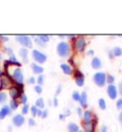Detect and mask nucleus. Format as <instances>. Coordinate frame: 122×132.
I'll return each mask as SVG.
<instances>
[{
    "mask_svg": "<svg viewBox=\"0 0 122 132\" xmlns=\"http://www.w3.org/2000/svg\"><path fill=\"white\" fill-rule=\"evenodd\" d=\"M56 52L58 54V56H61V57H66L70 55V52H71V49H70V45L69 43L66 42V41H61L57 44V47H56Z\"/></svg>",
    "mask_w": 122,
    "mask_h": 132,
    "instance_id": "obj_1",
    "label": "nucleus"
},
{
    "mask_svg": "<svg viewBox=\"0 0 122 132\" xmlns=\"http://www.w3.org/2000/svg\"><path fill=\"white\" fill-rule=\"evenodd\" d=\"M92 79H93V82L97 86L103 87L105 85L106 80H107V76L104 72H96L92 77Z\"/></svg>",
    "mask_w": 122,
    "mask_h": 132,
    "instance_id": "obj_2",
    "label": "nucleus"
},
{
    "mask_svg": "<svg viewBox=\"0 0 122 132\" xmlns=\"http://www.w3.org/2000/svg\"><path fill=\"white\" fill-rule=\"evenodd\" d=\"M15 39L16 41L23 45L24 47H27V48H33V42H32V39L29 36H26V35H19V36H15Z\"/></svg>",
    "mask_w": 122,
    "mask_h": 132,
    "instance_id": "obj_3",
    "label": "nucleus"
},
{
    "mask_svg": "<svg viewBox=\"0 0 122 132\" xmlns=\"http://www.w3.org/2000/svg\"><path fill=\"white\" fill-rule=\"evenodd\" d=\"M32 55H33V60H35L36 62L40 63V64L46 62L47 56L44 53H42V52H40V51H38V50H33Z\"/></svg>",
    "mask_w": 122,
    "mask_h": 132,
    "instance_id": "obj_4",
    "label": "nucleus"
},
{
    "mask_svg": "<svg viewBox=\"0 0 122 132\" xmlns=\"http://www.w3.org/2000/svg\"><path fill=\"white\" fill-rule=\"evenodd\" d=\"M13 79H14V81L16 82V84H21L24 81V76L23 73L21 71L20 68H15L13 70Z\"/></svg>",
    "mask_w": 122,
    "mask_h": 132,
    "instance_id": "obj_5",
    "label": "nucleus"
},
{
    "mask_svg": "<svg viewBox=\"0 0 122 132\" xmlns=\"http://www.w3.org/2000/svg\"><path fill=\"white\" fill-rule=\"evenodd\" d=\"M86 45H87V42H86V38L84 36L77 37V39L76 40V43H74V47L78 52H83L86 48Z\"/></svg>",
    "mask_w": 122,
    "mask_h": 132,
    "instance_id": "obj_6",
    "label": "nucleus"
},
{
    "mask_svg": "<svg viewBox=\"0 0 122 132\" xmlns=\"http://www.w3.org/2000/svg\"><path fill=\"white\" fill-rule=\"evenodd\" d=\"M107 93H108V96L110 97V99L112 100H116L117 98V94H118V91L116 89V85L114 84H109L107 86Z\"/></svg>",
    "mask_w": 122,
    "mask_h": 132,
    "instance_id": "obj_7",
    "label": "nucleus"
},
{
    "mask_svg": "<svg viewBox=\"0 0 122 132\" xmlns=\"http://www.w3.org/2000/svg\"><path fill=\"white\" fill-rule=\"evenodd\" d=\"M96 119H92V122H83L82 123V126L83 128H84V131L85 132H95V127H96Z\"/></svg>",
    "mask_w": 122,
    "mask_h": 132,
    "instance_id": "obj_8",
    "label": "nucleus"
},
{
    "mask_svg": "<svg viewBox=\"0 0 122 132\" xmlns=\"http://www.w3.org/2000/svg\"><path fill=\"white\" fill-rule=\"evenodd\" d=\"M24 122H25V118H24V116L20 115V114H17V115L13 116V126H16V127H20V126H23Z\"/></svg>",
    "mask_w": 122,
    "mask_h": 132,
    "instance_id": "obj_9",
    "label": "nucleus"
},
{
    "mask_svg": "<svg viewBox=\"0 0 122 132\" xmlns=\"http://www.w3.org/2000/svg\"><path fill=\"white\" fill-rule=\"evenodd\" d=\"M23 89H20L18 87H12L10 89V96L13 100H16L19 96L23 94Z\"/></svg>",
    "mask_w": 122,
    "mask_h": 132,
    "instance_id": "obj_10",
    "label": "nucleus"
},
{
    "mask_svg": "<svg viewBox=\"0 0 122 132\" xmlns=\"http://www.w3.org/2000/svg\"><path fill=\"white\" fill-rule=\"evenodd\" d=\"M10 86H11V80L7 77L2 75L1 79H0V90L3 89V88H8Z\"/></svg>",
    "mask_w": 122,
    "mask_h": 132,
    "instance_id": "obj_11",
    "label": "nucleus"
},
{
    "mask_svg": "<svg viewBox=\"0 0 122 132\" xmlns=\"http://www.w3.org/2000/svg\"><path fill=\"white\" fill-rule=\"evenodd\" d=\"M91 65L93 69H100L101 67H102V62H101V60L97 57V56H95L93 59L92 60V62H91Z\"/></svg>",
    "mask_w": 122,
    "mask_h": 132,
    "instance_id": "obj_12",
    "label": "nucleus"
},
{
    "mask_svg": "<svg viewBox=\"0 0 122 132\" xmlns=\"http://www.w3.org/2000/svg\"><path fill=\"white\" fill-rule=\"evenodd\" d=\"M11 110L9 105H4L2 108L0 109V120H3L6 116H8L11 113Z\"/></svg>",
    "mask_w": 122,
    "mask_h": 132,
    "instance_id": "obj_13",
    "label": "nucleus"
},
{
    "mask_svg": "<svg viewBox=\"0 0 122 132\" xmlns=\"http://www.w3.org/2000/svg\"><path fill=\"white\" fill-rule=\"evenodd\" d=\"M60 68H61V70H62L65 75H72L73 74V68L71 67V65L67 64V63L60 64Z\"/></svg>",
    "mask_w": 122,
    "mask_h": 132,
    "instance_id": "obj_14",
    "label": "nucleus"
},
{
    "mask_svg": "<svg viewBox=\"0 0 122 132\" xmlns=\"http://www.w3.org/2000/svg\"><path fill=\"white\" fill-rule=\"evenodd\" d=\"M31 67H32V69H33V72L34 74H38V75H41L44 71V68H43L42 66L38 65L37 63H32L31 64Z\"/></svg>",
    "mask_w": 122,
    "mask_h": 132,
    "instance_id": "obj_15",
    "label": "nucleus"
},
{
    "mask_svg": "<svg viewBox=\"0 0 122 132\" xmlns=\"http://www.w3.org/2000/svg\"><path fill=\"white\" fill-rule=\"evenodd\" d=\"M87 99H88L87 93H86L85 91H83V92L81 93V98H80V101H79L81 107H84V108L87 107V105H88V101H87Z\"/></svg>",
    "mask_w": 122,
    "mask_h": 132,
    "instance_id": "obj_16",
    "label": "nucleus"
},
{
    "mask_svg": "<svg viewBox=\"0 0 122 132\" xmlns=\"http://www.w3.org/2000/svg\"><path fill=\"white\" fill-rule=\"evenodd\" d=\"M19 56L22 57L24 62H28V50H27V48H21L19 50Z\"/></svg>",
    "mask_w": 122,
    "mask_h": 132,
    "instance_id": "obj_17",
    "label": "nucleus"
},
{
    "mask_svg": "<svg viewBox=\"0 0 122 132\" xmlns=\"http://www.w3.org/2000/svg\"><path fill=\"white\" fill-rule=\"evenodd\" d=\"M83 117H84V122H90L92 121V113L90 111V110H86L84 114H83Z\"/></svg>",
    "mask_w": 122,
    "mask_h": 132,
    "instance_id": "obj_18",
    "label": "nucleus"
},
{
    "mask_svg": "<svg viewBox=\"0 0 122 132\" xmlns=\"http://www.w3.org/2000/svg\"><path fill=\"white\" fill-rule=\"evenodd\" d=\"M68 130H69V132H78L79 131V127L74 122H70L68 125Z\"/></svg>",
    "mask_w": 122,
    "mask_h": 132,
    "instance_id": "obj_19",
    "label": "nucleus"
},
{
    "mask_svg": "<svg viewBox=\"0 0 122 132\" xmlns=\"http://www.w3.org/2000/svg\"><path fill=\"white\" fill-rule=\"evenodd\" d=\"M35 106H36L38 109H42L45 107V102H44V100L42 98H39L35 101Z\"/></svg>",
    "mask_w": 122,
    "mask_h": 132,
    "instance_id": "obj_20",
    "label": "nucleus"
},
{
    "mask_svg": "<svg viewBox=\"0 0 122 132\" xmlns=\"http://www.w3.org/2000/svg\"><path fill=\"white\" fill-rule=\"evenodd\" d=\"M84 82H85V77H84V76L76 78V85H77V86L81 87V86H83Z\"/></svg>",
    "mask_w": 122,
    "mask_h": 132,
    "instance_id": "obj_21",
    "label": "nucleus"
},
{
    "mask_svg": "<svg viewBox=\"0 0 122 132\" xmlns=\"http://www.w3.org/2000/svg\"><path fill=\"white\" fill-rule=\"evenodd\" d=\"M9 63L10 64H14V65H17V66H21V63L16 60V57L14 55L10 56V60H9Z\"/></svg>",
    "mask_w": 122,
    "mask_h": 132,
    "instance_id": "obj_22",
    "label": "nucleus"
},
{
    "mask_svg": "<svg viewBox=\"0 0 122 132\" xmlns=\"http://www.w3.org/2000/svg\"><path fill=\"white\" fill-rule=\"evenodd\" d=\"M18 102H17L16 100H12L10 102V108L12 110H16L17 107H18Z\"/></svg>",
    "mask_w": 122,
    "mask_h": 132,
    "instance_id": "obj_23",
    "label": "nucleus"
},
{
    "mask_svg": "<svg viewBox=\"0 0 122 132\" xmlns=\"http://www.w3.org/2000/svg\"><path fill=\"white\" fill-rule=\"evenodd\" d=\"M112 53L115 56H122V49L120 47H115L112 49Z\"/></svg>",
    "mask_w": 122,
    "mask_h": 132,
    "instance_id": "obj_24",
    "label": "nucleus"
},
{
    "mask_svg": "<svg viewBox=\"0 0 122 132\" xmlns=\"http://www.w3.org/2000/svg\"><path fill=\"white\" fill-rule=\"evenodd\" d=\"M73 101H76V102H79L80 101V98H81V94H80L78 91H73Z\"/></svg>",
    "mask_w": 122,
    "mask_h": 132,
    "instance_id": "obj_25",
    "label": "nucleus"
},
{
    "mask_svg": "<svg viewBox=\"0 0 122 132\" xmlns=\"http://www.w3.org/2000/svg\"><path fill=\"white\" fill-rule=\"evenodd\" d=\"M98 105H99V108H101L102 110H105L106 109V102L105 100L103 99V98H101V99L98 100Z\"/></svg>",
    "mask_w": 122,
    "mask_h": 132,
    "instance_id": "obj_26",
    "label": "nucleus"
},
{
    "mask_svg": "<svg viewBox=\"0 0 122 132\" xmlns=\"http://www.w3.org/2000/svg\"><path fill=\"white\" fill-rule=\"evenodd\" d=\"M38 37H39L40 39L42 40L44 43H47L50 40V36H49V35H39V36H38Z\"/></svg>",
    "mask_w": 122,
    "mask_h": 132,
    "instance_id": "obj_27",
    "label": "nucleus"
},
{
    "mask_svg": "<svg viewBox=\"0 0 122 132\" xmlns=\"http://www.w3.org/2000/svg\"><path fill=\"white\" fill-rule=\"evenodd\" d=\"M7 101V93L0 92V103H4Z\"/></svg>",
    "mask_w": 122,
    "mask_h": 132,
    "instance_id": "obj_28",
    "label": "nucleus"
},
{
    "mask_svg": "<svg viewBox=\"0 0 122 132\" xmlns=\"http://www.w3.org/2000/svg\"><path fill=\"white\" fill-rule=\"evenodd\" d=\"M34 41H35V43H36L37 45H39V46H41V47H43V48H44V47L46 46V43H44L42 41V40L40 39L39 37H38V36H37V37H35V38H34Z\"/></svg>",
    "mask_w": 122,
    "mask_h": 132,
    "instance_id": "obj_29",
    "label": "nucleus"
},
{
    "mask_svg": "<svg viewBox=\"0 0 122 132\" xmlns=\"http://www.w3.org/2000/svg\"><path fill=\"white\" fill-rule=\"evenodd\" d=\"M29 109H30V106H29V104L27 103V104H24L23 107H22V114L23 115H26V114H28V112H29Z\"/></svg>",
    "mask_w": 122,
    "mask_h": 132,
    "instance_id": "obj_30",
    "label": "nucleus"
},
{
    "mask_svg": "<svg viewBox=\"0 0 122 132\" xmlns=\"http://www.w3.org/2000/svg\"><path fill=\"white\" fill-rule=\"evenodd\" d=\"M44 79H45V77L43 76V75H39L38 78H37V83H38V85H42L43 83H44Z\"/></svg>",
    "mask_w": 122,
    "mask_h": 132,
    "instance_id": "obj_31",
    "label": "nucleus"
},
{
    "mask_svg": "<svg viewBox=\"0 0 122 132\" xmlns=\"http://www.w3.org/2000/svg\"><path fill=\"white\" fill-rule=\"evenodd\" d=\"M115 79H116V78L112 76V75H108V76H107V80H106V81L109 83V84H112V82L115 81Z\"/></svg>",
    "mask_w": 122,
    "mask_h": 132,
    "instance_id": "obj_32",
    "label": "nucleus"
},
{
    "mask_svg": "<svg viewBox=\"0 0 122 132\" xmlns=\"http://www.w3.org/2000/svg\"><path fill=\"white\" fill-rule=\"evenodd\" d=\"M37 110H38V108H37L35 105H33L32 107H31V112H32V115H33V117H35V116H36Z\"/></svg>",
    "mask_w": 122,
    "mask_h": 132,
    "instance_id": "obj_33",
    "label": "nucleus"
},
{
    "mask_svg": "<svg viewBox=\"0 0 122 132\" xmlns=\"http://www.w3.org/2000/svg\"><path fill=\"white\" fill-rule=\"evenodd\" d=\"M27 102H28V97L23 93V94L21 95V102H22L23 104H27Z\"/></svg>",
    "mask_w": 122,
    "mask_h": 132,
    "instance_id": "obj_34",
    "label": "nucleus"
},
{
    "mask_svg": "<svg viewBox=\"0 0 122 132\" xmlns=\"http://www.w3.org/2000/svg\"><path fill=\"white\" fill-rule=\"evenodd\" d=\"M34 91L37 93V94H41L43 91L42 89V86H40V85H35L34 86Z\"/></svg>",
    "mask_w": 122,
    "mask_h": 132,
    "instance_id": "obj_35",
    "label": "nucleus"
},
{
    "mask_svg": "<svg viewBox=\"0 0 122 132\" xmlns=\"http://www.w3.org/2000/svg\"><path fill=\"white\" fill-rule=\"evenodd\" d=\"M116 108L118 110H121L122 109V99H118L117 102H116Z\"/></svg>",
    "mask_w": 122,
    "mask_h": 132,
    "instance_id": "obj_36",
    "label": "nucleus"
},
{
    "mask_svg": "<svg viewBox=\"0 0 122 132\" xmlns=\"http://www.w3.org/2000/svg\"><path fill=\"white\" fill-rule=\"evenodd\" d=\"M5 51H6L7 53H8V55H9L10 56L13 55V49H12V48H9V47H7L6 49H5Z\"/></svg>",
    "mask_w": 122,
    "mask_h": 132,
    "instance_id": "obj_37",
    "label": "nucleus"
},
{
    "mask_svg": "<svg viewBox=\"0 0 122 132\" xmlns=\"http://www.w3.org/2000/svg\"><path fill=\"white\" fill-rule=\"evenodd\" d=\"M76 112H77V114H78V116L79 117H82L83 116V111H82V107H77L76 108Z\"/></svg>",
    "mask_w": 122,
    "mask_h": 132,
    "instance_id": "obj_38",
    "label": "nucleus"
},
{
    "mask_svg": "<svg viewBox=\"0 0 122 132\" xmlns=\"http://www.w3.org/2000/svg\"><path fill=\"white\" fill-rule=\"evenodd\" d=\"M35 125H36L35 121H34L33 118H30V119H29V126H34Z\"/></svg>",
    "mask_w": 122,
    "mask_h": 132,
    "instance_id": "obj_39",
    "label": "nucleus"
},
{
    "mask_svg": "<svg viewBox=\"0 0 122 132\" xmlns=\"http://www.w3.org/2000/svg\"><path fill=\"white\" fill-rule=\"evenodd\" d=\"M48 117V110H43V112H42V116H41V118L42 119H45V118H47Z\"/></svg>",
    "mask_w": 122,
    "mask_h": 132,
    "instance_id": "obj_40",
    "label": "nucleus"
},
{
    "mask_svg": "<svg viewBox=\"0 0 122 132\" xmlns=\"http://www.w3.org/2000/svg\"><path fill=\"white\" fill-rule=\"evenodd\" d=\"M61 89H62V87H61V85H58V87H57V89H56V93H55V96H58L60 93H61Z\"/></svg>",
    "mask_w": 122,
    "mask_h": 132,
    "instance_id": "obj_41",
    "label": "nucleus"
},
{
    "mask_svg": "<svg viewBox=\"0 0 122 132\" xmlns=\"http://www.w3.org/2000/svg\"><path fill=\"white\" fill-rule=\"evenodd\" d=\"M28 81H29V83H31V84H34V83H35V79H34L33 77H31Z\"/></svg>",
    "mask_w": 122,
    "mask_h": 132,
    "instance_id": "obj_42",
    "label": "nucleus"
},
{
    "mask_svg": "<svg viewBox=\"0 0 122 132\" xmlns=\"http://www.w3.org/2000/svg\"><path fill=\"white\" fill-rule=\"evenodd\" d=\"M117 91H118V93L122 96V82H119V84H118V90H117Z\"/></svg>",
    "mask_w": 122,
    "mask_h": 132,
    "instance_id": "obj_43",
    "label": "nucleus"
},
{
    "mask_svg": "<svg viewBox=\"0 0 122 132\" xmlns=\"http://www.w3.org/2000/svg\"><path fill=\"white\" fill-rule=\"evenodd\" d=\"M101 132H108V127L106 126H102V127H101Z\"/></svg>",
    "mask_w": 122,
    "mask_h": 132,
    "instance_id": "obj_44",
    "label": "nucleus"
},
{
    "mask_svg": "<svg viewBox=\"0 0 122 132\" xmlns=\"http://www.w3.org/2000/svg\"><path fill=\"white\" fill-rule=\"evenodd\" d=\"M0 38H2L3 41H8V40H9V37L6 36H0Z\"/></svg>",
    "mask_w": 122,
    "mask_h": 132,
    "instance_id": "obj_45",
    "label": "nucleus"
},
{
    "mask_svg": "<svg viewBox=\"0 0 122 132\" xmlns=\"http://www.w3.org/2000/svg\"><path fill=\"white\" fill-rule=\"evenodd\" d=\"M42 112H43L42 109H38V110H37L36 116H38V117H41V116H42Z\"/></svg>",
    "mask_w": 122,
    "mask_h": 132,
    "instance_id": "obj_46",
    "label": "nucleus"
},
{
    "mask_svg": "<svg viewBox=\"0 0 122 132\" xmlns=\"http://www.w3.org/2000/svg\"><path fill=\"white\" fill-rule=\"evenodd\" d=\"M65 119H66V116H65V114H60V115H59V120H61V121H64Z\"/></svg>",
    "mask_w": 122,
    "mask_h": 132,
    "instance_id": "obj_47",
    "label": "nucleus"
},
{
    "mask_svg": "<svg viewBox=\"0 0 122 132\" xmlns=\"http://www.w3.org/2000/svg\"><path fill=\"white\" fill-rule=\"evenodd\" d=\"M53 105H54V106L58 105V100L56 99V98H54V99H53Z\"/></svg>",
    "mask_w": 122,
    "mask_h": 132,
    "instance_id": "obj_48",
    "label": "nucleus"
},
{
    "mask_svg": "<svg viewBox=\"0 0 122 132\" xmlns=\"http://www.w3.org/2000/svg\"><path fill=\"white\" fill-rule=\"evenodd\" d=\"M114 56H114V53H112V51H110V52H109V57L111 59V60H112Z\"/></svg>",
    "mask_w": 122,
    "mask_h": 132,
    "instance_id": "obj_49",
    "label": "nucleus"
},
{
    "mask_svg": "<svg viewBox=\"0 0 122 132\" xmlns=\"http://www.w3.org/2000/svg\"><path fill=\"white\" fill-rule=\"evenodd\" d=\"M69 115H71V110L67 109V110H66V113H65V116H66V117H68Z\"/></svg>",
    "mask_w": 122,
    "mask_h": 132,
    "instance_id": "obj_50",
    "label": "nucleus"
},
{
    "mask_svg": "<svg viewBox=\"0 0 122 132\" xmlns=\"http://www.w3.org/2000/svg\"><path fill=\"white\" fill-rule=\"evenodd\" d=\"M93 53H95V52H93V50H89L87 54H88L89 56H92V55H93Z\"/></svg>",
    "mask_w": 122,
    "mask_h": 132,
    "instance_id": "obj_51",
    "label": "nucleus"
},
{
    "mask_svg": "<svg viewBox=\"0 0 122 132\" xmlns=\"http://www.w3.org/2000/svg\"><path fill=\"white\" fill-rule=\"evenodd\" d=\"M118 119H119V121H120V122H122V111L120 113H119Z\"/></svg>",
    "mask_w": 122,
    "mask_h": 132,
    "instance_id": "obj_52",
    "label": "nucleus"
},
{
    "mask_svg": "<svg viewBox=\"0 0 122 132\" xmlns=\"http://www.w3.org/2000/svg\"><path fill=\"white\" fill-rule=\"evenodd\" d=\"M68 37H70V38H73V37H74V36H73V35H68Z\"/></svg>",
    "mask_w": 122,
    "mask_h": 132,
    "instance_id": "obj_53",
    "label": "nucleus"
},
{
    "mask_svg": "<svg viewBox=\"0 0 122 132\" xmlns=\"http://www.w3.org/2000/svg\"><path fill=\"white\" fill-rule=\"evenodd\" d=\"M69 62H71L72 64H73V63H74V62H73V59H71V60H69Z\"/></svg>",
    "mask_w": 122,
    "mask_h": 132,
    "instance_id": "obj_54",
    "label": "nucleus"
},
{
    "mask_svg": "<svg viewBox=\"0 0 122 132\" xmlns=\"http://www.w3.org/2000/svg\"><path fill=\"white\" fill-rule=\"evenodd\" d=\"M58 36H59V37H64L65 36H64V35H58Z\"/></svg>",
    "mask_w": 122,
    "mask_h": 132,
    "instance_id": "obj_55",
    "label": "nucleus"
},
{
    "mask_svg": "<svg viewBox=\"0 0 122 132\" xmlns=\"http://www.w3.org/2000/svg\"><path fill=\"white\" fill-rule=\"evenodd\" d=\"M2 75H3V73H2V71L0 70V76H2Z\"/></svg>",
    "mask_w": 122,
    "mask_h": 132,
    "instance_id": "obj_56",
    "label": "nucleus"
},
{
    "mask_svg": "<svg viewBox=\"0 0 122 132\" xmlns=\"http://www.w3.org/2000/svg\"><path fill=\"white\" fill-rule=\"evenodd\" d=\"M2 59V55H1V53H0V60Z\"/></svg>",
    "mask_w": 122,
    "mask_h": 132,
    "instance_id": "obj_57",
    "label": "nucleus"
},
{
    "mask_svg": "<svg viewBox=\"0 0 122 132\" xmlns=\"http://www.w3.org/2000/svg\"><path fill=\"white\" fill-rule=\"evenodd\" d=\"M78 132H85V131H84V130H79Z\"/></svg>",
    "mask_w": 122,
    "mask_h": 132,
    "instance_id": "obj_58",
    "label": "nucleus"
},
{
    "mask_svg": "<svg viewBox=\"0 0 122 132\" xmlns=\"http://www.w3.org/2000/svg\"><path fill=\"white\" fill-rule=\"evenodd\" d=\"M121 125H122V122H121Z\"/></svg>",
    "mask_w": 122,
    "mask_h": 132,
    "instance_id": "obj_59",
    "label": "nucleus"
},
{
    "mask_svg": "<svg viewBox=\"0 0 122 132\" xmlns=\"http://www.w3.org/2000/svg\"><path fill=\"white\" fill-rule=\"evenodd\" d=\"M0 109H1V108H0Z\"/></svg>",
    "mask_w": 122,
    "mask_h": 132,
    "instance_id": "obj_60",
    "label": "nucleus"
}]
</instances>
